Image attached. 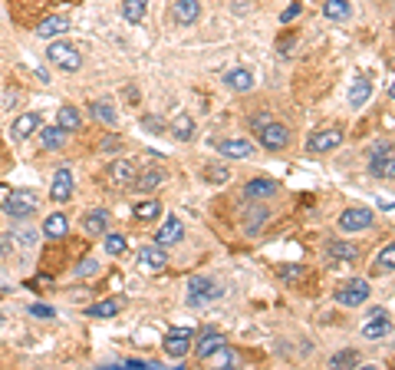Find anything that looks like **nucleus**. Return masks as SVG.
Instances as JSON below:
<instances>
[{
  "label": "nucleus",
  "instance_id": "f257e3e1",
  "mask_svg": "<svg viewBox=\"0 0 395 370\" xmlns=\"http://www.w3.org/2000/svg\"><path fill=\"white\" fill-rule=\"evenodd\" d=\"M254 132H257V139L264 149H271V153H280L290 146V129L284 123H273L267 116H254Z\"/></svg>",
  "mask_w": 395,
  "mask_h": 370
},
{
  "label": "nucleus",
  "instance_id": "f03ea898",
  "mask_svg": "<svg viewBox=\"0 0 395 370\" xmlns=\"http://www.w3.org/2000/svg\"><path fill=\"white\" fill-rule=\"evenodd\" d=\"M40 208V195L33 189H13L3 199V212L13 218H30Z\"/></svg>",
  "mask_w": 395,
  "mask_h": 370
},
{
  "label": "nucleus",
  "instance_id": "7ed1b4c3",
  "mask_svg": "<svg viewBox=\"0 0 395 370\" xmlns=\"http://www.w3.org/2000/svg\"><path fill=\"white\" fill-rule=\"evenodd\" d=\"M369 172L376 179H395V146L382 142L369 153Z\"/></svg>",
  "mask_w": 395,
  "mask_h": 370
},
{
  "label": "nucleus",
  "instance_id": "20e7f679",
  "mask_svg": "<svg viewBox=\"0 0 395 370\" xmlns=\"http://www.w3.org/2000/svg\"><path fill=\"white\" fill-rule=\"evenodd\" d=\"M369 281H362V278H353V281H343L339 288H336V301L343 307H359V305H366L369 301Z\"/></svg>",
  "mask_w": 395,
  "mask_h": 370
},
{
  "label": "nucleus",
  "instance_id": "39448f33",
  "mask_svg": "<svg viewBox=\"0 0 395 370\" xmlns=\"http://www.w3.org/2000/svg\"><path fill=\"white\" fill-rule=\"evenodd\" d=\"M49 63H56L60 70H66V73H76L79 66H83V56H79V50H76L73 43H63V40H56V43H49Z\"/></svg>",
  "mask_w": 395,
  "mask_h": 370
},
{
  "label": "nucleus",
  "instance_id": "423d86ee",
  "mask_svg": "<svg viewBox=\"0 0 395 370\" xmlns=\"http://www.w3.org/2000/svg\"><path fill=\"white\" fill-rule=\"evenodd\" d=\"M224 294V288L211 278H191L188 284V305H208V301H218Z\"/></svg>",
  "mask_w": 395,
  "mask_h": 370
},
{
  "label": "nucleus",
  "instance_id": "0eeeda50",
  "mask_svg": "<svg viewBox=\"0 0 395 370\" xmlns=\"http://www.w3.org/2000/svg\"><path fill=\"white\" fill-rule=\"evenodd\" d=\"M191 341H195V331L191 327H172V331L165 334V354L168 357H175V360H182L191 350Z\"/></svg>",
  "mask_w": 395,
  "mask_h": 370
},
{
  "label": "nucleus",
  "instance_id": "6e6552de",
  "mask_svg": "<svg viewBox=\"0 0 395 370\" xmlns=\"http://www.w3.org/2000/svg\"><path fill=\"white\" fill-rule=\"evenodd\" d=\"M339 146H343V129H339V126L316 129V132L307 139L309 153H330V149H339Z\"/></svg>",
  "mask_w": 395,
  "mask_h": 370
},
{
  "label": "nucleus",
  "instance_id": "1a4fd4ad",
  "mask_svg": "<svg viewBox=\"0 0 395 370\" xmlns=\"http://www.w3.org/2000/svg\"><path fill=\"white\" fill-rule=\"evenodd\" d=\"M138 268L148 271V275H159V271L168 268V255H165V248L159 242L155 245H145L142 252H138Z\"/></svg>",
  "mask_w": 395,
  "mask_h": 370
},
{
  "label": "nucleus",
  "instance_id": "9d476101",
  "mask_svg": "<svg viewBox=\"0 0 395 370\" xmlns=\"http://www.w3.org/2000/svg\"><path fill=\"white\" fill-rule=\"evenodd\" d=\"M372 208H362V205H353V208H346L343 215H339V229L343 231H362L372 225Z\"/></svg>",
  "mask_w": 395,
  "mask_h": 370
},
{
  "label": "nucleus",
  "instance_id": "9b49d317",
  "mask_svg": "<svg viewBox=\"0 0 395 370\" xmlns=\"http://www.w3.org/2000/svg\"><path fill=\"white\" fill-rule=\"evenodd\" d=\"M172 17H175V24H182V26L198 24V17H201V3H198V0H175Z\"/></svg>",
  "mask_w": 395,
  "mask_h": 370
},
{
  "label": "nucleus",
  "instance_id": "f8f14e48",
  "mask_svg": "<svg viewBox=\"0 0 395 370\" xmlns=\"http://www.w3.org/2000/svg\"><path fill=\"white\" fill-rule=\"evenodd\" d=\"M49 195H53V202H70L73 199V176H70V169H56Z\"/></svg>",
  "mask_w": 395,
  "mask_h": 370
},
{
  "label": "nucleus",
  "instance_id": "ddd939ff",
  "mask_svg": "<svg viewBox=\"0 0 395 370\" xmlns=\"http://www.w3.org/2000/svg\"><path fill=\"white\" fill-rule=\"evenodd\" d=\"M185 238V225H182V218H165V225L159 229V235H155V242L161 245V248H168V245H178Z\"/></svg>",
  "mask_w": 395,
  "mask_h": 370
},
{
  "label": "nucleus",
  "instance_id": "4468645a",
  "mask_svg": "<svg viewBox=\"0 0 395 370\" xmlns=\"http://www.w3.org/2000/svg\"><path fill=\"white\" fill-rule=\"evenodd\" d=\"M221 347H227V341H224V334H221V331L201 334V337H198V360L214 357V354H218Z\"/></svg>",
  "mask_w": 395,
  "mask_h": 370
},
{
  "label": "nucleus",
  "instance_id": "2eb2a0df",
  "mask_svg": "<svg viewBox=\"0 0 395 370\" xmlns=\"http://www.w3.org/2000/svg\"><path fill=\"white\" fill-rule=\"evenodd\" d=\"M136 166H132V162H129V159H115V162H112L109 166V179L115 182V185H122V189H129V185H132V182H136Z\"/></svg>",
  "mask_w": 395,
  "mask_h": 370
},
{
  "label": "nucleus",
  "instance_id": "dca6fc26",
  "mask_svg": "<svg viewBox=\"0 0 395 370\" xmlns=\"http://www.w3.org/2000/svg\"><path fill=\"white\" fill-rule=\"evenodd\" d=\"M389 331H392V321L385 318V311L382 314H369V321L362 324V337H366V341H379V337H385Z\"/></svg>",
  "mask_w": 395,
  "mask_h": 370
},
{
  "label": "nucleus",
  "instance_id": "f3484780",
  "mask_svg": "<svg viewBox=\"0 0 395 370\" xmlns=\"http://www.w3.org/2000/svg\"><path fill=\"white\" fill-rule=\"evenodd\" d=\"M37 129H40V116H37V113H24L20 119H17V123H13L10 136H13L17 142H24V139H30V136H33Z\"/></svg>",
  "mask_w": 395,
  "mask_h": 370
},
{
  "label": "nucleus",
  "instance_id": "a211bd4d",
  "mask_svg": "<svg viewBox=\"0 0 395 370\" xmlns=\"http://www.w3.org/2000/svg\"><path fill=\"white\" fill-rule=\"evenodd\" d=\"M218 153L227 155V159H247V155H254V146L247 139H224L218 142Z\"/></svg>",
  "mask_w": 395,
  "mask_h": 370
},
{
  "label": "nucleus",
  "instance_id": "6ab92c4d",
  "mask_svg": "<svg viewBox=\"0 0 395 370\" xmlns=\"http://www.w3.org/2000/svg\"><path fill=\"white\" fill-rule=\"evenodd\" d=\"M70 30V20L66 17H47V20H40L37 24V37H43V40H49V37H60V33H66Z\"/></svg>",
  "mask_w": 395,
  "mask_h": 370
},
{
  "label": "nucleus",
  "instance_id": "aec40b11",
  "mask_svg": "<svg viewBox=\"0 0 395 370\" xmlns=\"http://www.w3.org/2000/svg\"><path fill=\"white\" fill-rule=\"evenodd\" d=\"M224 83H227L234 93H247V90H254V73L237 66V70H231V73H224Z\"/></svg>",
  "mask_w": 395,
  "mask_h": 370
},
{
  "label": "nucleus",
  "instance_id": "412c9836",
  "mask_svg": "<svg viewBox=\"0 0 395 370\" xmlns=\"http://www.w3.org/2000/svg\"><path fill=\"white\" fill-rule=\"evenodd\" d=\"M43 235L47 238H53V242H60V238H66L70 235V222H66V215H47V222H43Z\"/></svg>",
  "mask_w": 395,
  "mask_h": 370
},
{
  "label": "nucleus",
  "instance_id": "4be33fe9",
  "mask_svg": "<svg viewBox=\"0 0 395 370\" xmlns=\"http://www.w3.org/2000/svg\"><path fill=\"white\" fill-rule=\"evenodd\" d=\"M326 255H330V261H356L359 258V248L356 245H349V242H330L326 245Z\"/></svg>",
  "mask_w": 395,
  "mask_h": 370
},
{
  "label": "nucleus",
  "instance_id": "5701e85b",
  "mask_svg": "<svg viewBox=\"0 0 395 370\" xmlns=\"http://www.w3.org/2000/svg\"><path fill=\"white\" fill-rule=\"evenodd\" d=\"M40 146H43V149H63V146H66V129L40 126Z\"/></svg>",
  "mask_w": 395,
  "mask_h": 370
},
{
  "label": "nucleus",
  "instance_id": "b1692460",
  "mask_svg": "<svg viewBox=\"0 0 395 370\" xmlns=\"http://www.w3.org/2000/svg\"><path fill=\"white\" fill-rule=\"evenodd\" d=\"M244 195H247V199H271V195H277V182H271V179H250L244 185Z\"/></svg>",
  "mask_w": 395,
  "mask_h": 370
},
{
  "label": "nucleus",
  "instance_id": "393cba45",
  "mask_svg": "<svg viewBox=\"0 0 395 370\" xmlns=\"http://www.w3.org/2000/svg\"><path fill=\"white\" fill-rule=\"evenodd\" d=\"M106 225H109V215L102 208H92L86 218H83V231L86 235H106Z\"/></svg>",
  "mask_w": 395,
  "mask_h": 370
},
{
  "label": "nucleus",
  "instance_id": "a878e982",
  "mask_svg": "<svg viewBox=\"0 0 395 370\" xmlns=\"http://www.w3.org/2000/svg\"><path fill=\"white\" fill-rule=\"evenodd\" d=\"M372 96V83L366 77H359L356 83H353V90H349V102H353V109H359V106H366Z\"/></svg>",
  "mask_w": 395,
  "mask_h": 370
},
{
  "label": "nucleus",
  "instance_id": "bb28decb",
  "mask_svg": "<svg viewBox=\"0 0 395 370\" xmlns=\"http://www.w3.org/2000/svg\"><path fill=\"white\" fill-rule=\"evenodd\" d=\"M148 10V0H122V17L129 24H142Z\"/></svg>",
  "mask_w": 395,
  "mask_h": 370
},
{
  "label": "nucleus",
  "instance_id": "cd10ccee",
  "mask_svg": "<svg viewBox=\"0 0 395 370\" xmlns=\"http://www.w3.org/2000/svg\"><path fill=\"white\" fill-rule=\"evenodd\" d=\"M161 182H165V172H161V169H152V172H142V176H136V182H132V185H136L138 192H155Z\"/></svg>",
  "mask_w": 395,
  "mask_h": 370
},
{
  "label": "nucleus",
  "instance_id": "c85d7f7f",
  "mask_svg": "<svg viewBox=\"0 0 395 370\" xmlns=\"http://www.w3.org/2000/svg\"><path fill=\"white\" fill-rule=\"evenodd\" d=\"M372 271L376 275H385V271H395V242L385 245L382 252L376 255V261H372Z\"/></svg>",
  "mask_w": 395,
  "mask_h": 370
},
{
  "label": "nucleus",
  "instance_id": "c756f323",
  "mask_svg": "<svg viewBox=\"0 0 395 370\" xmlns=\"http://www.w3.org/2000/svg\"><path fill=\"white\" fill-rule=\"evenodd\" d=\"M349 13H353L349 0H326L323 3V17H330V20H346Z\"/></svg>",
  "mask_w": 395,
  "mask_h": 370
},
{
  "label": "nucleus",
  "instance_id": "7c9ffc66",
  "mask_svg": "<svg viewBox=\"0 0 395 370\" xmlns=\"http://www.w3.org/2000/svg\"><path fill=\"white\" fill-rule=\"evenodd\" d=\"M89 318H112V314H119V301L115 298H109V301H96V305H89V311H86Z\"/></svg>",
  "mask_w": 395,
  "mask_h": 370
},
{
  "label": "nucleus",
  "instance_id": "2f4dec72",
  "mask_svg": "<svg viewBox=\"0 0 395 370\" xmlns=\"http://www.w3.org/2000/svg\"><path fill=\"white\" fill-rule=\"evenodd\" d=\"M79 123H83V119H79V113H76L73 106H63L60 116H56V126L66 129V132H73V129H79Z\"/></svg>",
  "mask_w": 395,
  "mask_h": 370
},
{
  "label": "nucleus",
  "instance_id": "473e14b6",
  "mask_svg": "<svg viewBox=\"0 0 395 370\" xmlns=\"http://www.w3.org/2000/svg\"><path fill=\"white\" fill-rule=\"evenodd\" d=\"M172 132H175V139H182L188 142L191 136H195V123H191V116H178L172 123Z\"/></svg>",
  "mask_w": 395,
  "mask_h": 370
},
{
  "label": "nucleus",
  "instance_id": "72a5a7b5",
  "mask_svg": "<svg viewBox=\"0 0 395 370\" xmlns=\"http://www.w3.org/2000/svg\"><path fill=\"white\" fill-rule=\"evenodd\" d=\"M89 109H92V116L96 119H102L106 126H115V109H112L106 100H96V102H89Z\"/></svg>",
  "mask_w": 395,
  "mask_h": 370
},
{
  "label": "nucleus",
  "instance_id": "f704fd0d",
  "mask_svg": "<svg viewBox=\"0 0 395 370\" xmlns=\"http://www.w3.org/2000/svg\"><path fill=\"white\" fill-rule=\"evenodd\" d=\"M264 222H267V208H254V212H247L244 218V231L247 235H257L264 229Z\"/></svg>",
  "mask_w": 395,
  "mask_h": 370
},
{
  "label": "nucleus",
  "instance_id": "c9c22d12",
  "mask_svg": "<svg viewBox=\"0 0 395 370\" xmlns=\"http://www.w3.org/2000/svg\"><path fill=\"white\" fill-rule=\"evenodd\" d=\"M159 215H161V205L152 202V199H145V202L136 205V218H138V222H152V218H159Z\"/></svg>",
  "mask_w": 395,
  "mask_h": 370
},
{
  "label": "nucleus",
  "instance_id": "e433bc0d",
  "mask_svg": "<svg viewBox=\"0 0 395 370\" xmlns=\"http://www.w3.org/2000/svg\"><path fill=\"white\" fill-rule=\"evenodd\" d=\"M356 364H359L356 350H339V354L330 357V367H356Z\"/></svg>",
  "mask_w": 395,
  "mask_h": 370
},
{
  "label": "nucleus",
  "instance_id": "4c0bfd02",
  "mask_svg": "<svg viewBox=\"0 0 395 370\" xmlns=\"http://www.w3.org/2000/svg\"><path fill=\"white\" fill-rule=\"evenodd\" d=\"M303 275H307V268H303V265H284V268L277 271V278L287 281V284H293V281H300Z\"/></svg>",
  "mask_w": 395,
  "mask_h": 370
},
{
  "label": "nucleus",
  "instance_id": "58836bf2",
  "mask_svg": "<svg viewBox=\"0 0 395 370\" xmlns=\"http://www.w3.org/2000/svg\"><path fill=\"white\" fill-rule=\"evenodd\" d=\"M106 252H109V255H122L125 252V235H106Z\"/></svg>",
  "mask_w": 395,
  "mask_h": 370
},
{
  "label": "nucleus",
  "instance_id": "ea45409f",
  "mask_svg": "<svg viewBox=\"0 0 395 370\" xmlns=\"http://www.w3.org/2000/svg\"><path fill=\"white\" fill-rule=\"evenodd\" d=\"M76 275H79V278H89V275H99V261H96V258H83V261L76 265Z\"/></svg>",
  "mask_w": 395,
  "mask_h": 370
},
{
  "label": "nucleus",
  "instance_id": "a19ab883",
  "mask_svg": "<svg viewBox=\"0 0 395 370\" xmlns=\"http://www.w3.org/2000/svg\"><path fill=\"white\" fill-rule=\"evenodd\" d=\"M30 314L40 318V321H53V318H56V311H53L49 305H33V307H30Z\"/></svg>",
  "mask_w": 395,
  "mask_h": 370
},
{
  "label": "nucleus",
  "instance_id": "79ce46f5",
  "mask_svg": "<svg viewBox=\"0 0 395 370\" xmlns=\"http://www.w3.org/2000/svg\"><path fill=\"white\" fill-rule=\"evenodd\" d=\"M10 235H13V242H20L24 248H33V242H37V238H33L37 231H30V229H24V231H10Z\"/></svg>",
  "mask_w": 395,
  "mask_h": 370
},
{
  "label": "nucleus",
  "instance_id": "37998d69",
  "mask_svg": "<svg viewBox=\"0 0 395 370\" xmlns=\"http://www.w3.org/2000/svg\"><path fill=\"white\" fill-rule=\"evenodd\" d=\"M142 126H148V132H165V123L155 119V116H145V119H142Z\"/></svg>",
  "mask_w": 395,
  "mask_h": 370
},
{
  "label": "nucleus",
  "instance_id": "c03bdc74",
  "mask_svg": "<svg viewBox=\"0 0 395 370\" xmlns=\"http://www.w3.org/2000/svg\"><path fill=\"white\" fill-rule=\"evenodd\" d=\"M208 179H214V182H227V169H218V166H211L208 172H204Z\"/></svg>",
  "mask_w": 395,
  "mask_h": 370
},
{
  "label": "nucleus",
  "instance_id": "a18cd8bd",
  "mask_svg": "<svg viewBox=\"0 0 395 370\" xmlns=\"http://www.w3.org/2000/svg\"><path fill=\"white\" fill-rule=\"evenodd\" d=\"M293 17H300V3H290V7L284 10V24H290Z\"/></svg>",
  "mask_w": 395,
  "mask_h": 370
},
{
  "label": "nucleus",
  "instance_id": "49530a36",
  "mask_svg": "<svg viewBox=\"0 0 395 370\" xmlns=\"http://www.w3.org/2000/svg\"><path fill=\"white\" fill-rule=\"evenodd\" d=\"M7 192H10V189H0V202H3V199H7Z\"/></svg>",
  "mask_w": 395,
  "mask_h": 370
},
{
  "label": "nucleus",
  "instance_id": "de8ad7c7",
  "mask_svg": "<svg viewBox=\"0 0 395 370\" xmlns=\"http://www.w3.org/2000/svg\"><path fill=\"white\" fill-rule=\"evenodd\" d=\"M389 96H392V100H395V83H392V86H389Z\"/></svg>",
  "mask_w": 395,
  "mask_h": 370
},
{
  "label": "nucleus",
  "instance_id": "09e8293b",
  "mask_svg": "<svg viewBox=\"0 0 395 370\" xmlns=\"http://www.w3.org/2000/svg\"><path fill=\"white\" fill-rule=\"evenodd\" d=\"M392 66H395V60H392Z\"/></svg>",
  "mask_w": 395,
  "mask_h": 370
}]
</instances>
